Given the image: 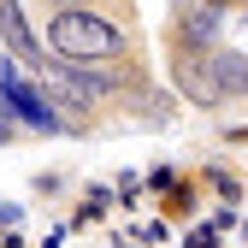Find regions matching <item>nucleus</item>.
I'll list each match as a JSON object with an SVG mask.
<instances>
[{"label":"nucleus","instance_id":"1","mask_svg":"<svg viewBox=\"0 0 248 248\" xmlns=\"http://www.w3.org/2000/svg\"><path fill=\"white\" fill-rule=\"evenodd\" d=\"M47 47L65 59V65H107L124 53V30L89 6H53L47 18Z\"/></svg>","mask_w":248,"mask_h":248},{"label":"nucleus","instance_id":"2","mask_svg":"<svg viewBox=\"0 0 248 248\" xmlns=\"http://www.w3.org/2000/svg\"><path fill=\"white\" fill-rule=\"evenodd\" d=\"M0 107H6V118L18 124V130H42V136H59V130H65V112H59V101L47 95V89L24 83V77L6 89V101H0Z\"/></svg>","mask_w":248,"mask_h":248},{"label":"nucleus","instance_id":"3","mask_svg":"<svg viewBox=\"0 0 248 248\" xmlns=\"http://www.w3.org/2000/svg\"><path fill=\"white\" fill-rule=\"evenodd\" d=\"M0 36H6V53L18 59L24 71H42V42H36V30H30V18H24L18 0H0Z\"/></svg>","mask_w":248,"mask_h":248},{"label":"nucleus","instance_id":"4","mask_svg":"<svg viewBox=\"0 0 248 248\" xmlns=\"http://www.w3.org/2000/svg\"><path fill=\"white\" fill-rule=\"evenodd\" d=\"M201 71H207V83H213V95H248V53L242 47H213L207 59H201Z\"/></svg>","mask_w":248,"mask_h":248},{"label":"nucleus","instance_id":"5","mask_svg":"<svg viewBox=\"0 0 248 248\" xmlns=\"http://www.w3.org/2000/svg\"><path fill=\"white\" fill-rule=\"evenodd\" d=\"M213 36H219V6H189V12H177V42H183V47H207Z\"/></svg>","mask_w":248,"mask_h":248},{"label":"nucleus","instance_id":"6","mask_svg":"<svg viewBox=\"0 0 248 248\" xmlns=\"http://www.w3.org/2000/svg\"><path fill=\"white\" fill-rule=\"evenodd\" d=\"M171 77H177V89H183L195 107H219V95H213V83H207V71H201V59H177Z\"/></svg>","mask_w":248,"mask_h":248},{"label":"nucleus","instance_id":"7","mask_svg":"<svg viewBox=\"0 0 248 248\" xmlns=\"http://www.w3.org/2000/svg\"><path fill=\"white\" fill-rule=\"evenodd\" d=\"M12 83H18V59L0 47V101H6V89H12ZM0 112H6V107H0Z\"/></svg>","mask_w":248,"mask_h":248},{"label":"nucleus","instance_id":"8","mask_svg":"<svg viewBox=\"0 0 248 248\" xmlns=\"http://www.w3.org/2000/svg\"><path fill=\"white\" fill-rule=\"evenodd\" d=\"M12 136H18V124H12L6 112H0V142H12Z\"/></svg>","mask_w":248,"mask_h":248},{"label":"nucleus","instance_id":"9","mask_svg":"<svg viewBox=\"0 0 248 248\" xmlns=\"http://www.w3.org/2000/svg\"><path fill=\"white\" fill-rule=\"evenodd\" d=\"M118 248H130V242H118Z\"/></svg>","mask_w":248,"mask_h":248}]
</instances>
